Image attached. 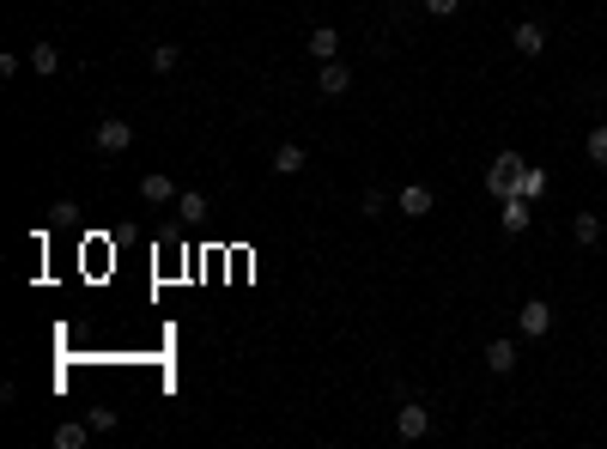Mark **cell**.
I'll return each instance as SVG.
<instances>
[{
    "label": "cell",
    "instance_id": "e0dca14e",
    "mask_svg": "<svg viewBox=\"0 0 607 449\" xmlns=\"http://www.w3.org/2000/svg\"><path fill=\"white\" fill-rule=\"evenodd\" d=\"M583 152H589V164H607V122H602V128H589Z\"/></svg>",
    "mask_w": 607,
    "mask_h": 449
},
{
    "label": "cell",
    "instance_id": "30bf717a",
    "mask_svg": "<svg viewBox=\"0 0 607 449\" xmlns=\"http://www.w3.org/2000/svg\"><path fill=\"white\" fill-rule=\"evenodd\" d=\"M431 206H438V201H431V188H425V183H407L401 188V213H407V219H425Z\"/></svg>",
    "mask_w": 607,
    "mask_h": 449
},
{
    "label": "cell",
    "instance_id": "7c38bea8",
    "mask_svg": "<svg viewBox=\"0 0 607 449\" xmlns=\"http://www.w3.org/2000/svg\"><path fill=\"white\" fill-rule=\"evenodd\" d=\"M304 164H310V158H304V146H298V140H285L280 152H274V170H280V177H298Z\"/></svg>",
    "mask_w": 607,
    "mask_h": 449
},
{
    "label": "cell",
    "instance_id": "7a4b0ae2",
    "mask_svg": "<svg viewBox=\"0 0 607 449\" xmlns=\"http://www.w3.org/2000/svg\"><path fill=\"white\" fill-rule=\"evenodd\" d=\"M128 146H134V122L103 116V122H98V152H110V158H116V152H128Z\"/></svg>",
    "mask_w": 607,
    "mask_h": 449
},
{
    "label": "cell",
    "instance_id": "5bb4252c",
    "mask_svg": "<svg viewBox=\"0 0 607 449\" xmlns=\"http://www.w3.org/2000/svg\"><path fill=\"white\" fill-rule=\"evenodd\" d=\"M140 195H146V201H152V206H164V201H177V183L152 170V177H146V183H140Z\"/></svg>",
    "mask_w": 607,
    "mask_h": 449
},
{
    "label": "cell",
    "instance_id": "ba28073f",
    "mask_svg": "<svg viewBox=\"0 0 607 449\" xmlns=\"http://www.w3.org/2000/svg\"><path fill=\"white\" fill-rule=\"evenodd\" d=\"M486 370H492V377H510V370H516V340H492V347H486Z\"/></svg>",
    "mask_w": 607,
    "mask_h": 449
},
{
    "label": "cell",
    "instance_id": "8fae6325",
    "mask_svg": "<svg viewBox=\"0 0 607 449\" xmlns=\"http://www.w3.org/2000/svg\"><path fill=\"white\" fill-rule=\"evenodd\" d=\"M85 437H92V419H67V425H55V449H85Z\"/></svg>",
    "mask_w": 607,
    "mask_h": 449
},
{
    "label": "cell",
    "instance_id": "6da1fadb",
    "mask_svg": "<svg viewBox=\"0 0 607 449\" xmlns=\"http://www.w3.org/2000/svg\"><path fill=\"white\" fill-rule=\"evenodd\" d=\"M516 177H523V152H498L492 170H486V188L505 201V195H516Z\"/></svg>",
    "mask_w": 607,
    "mask_h": 449
},
{
    "label": "cell",
    "instance_id": "5b68a950",
    "mask_svg": "<svg viewBox=\"0 0 607 449\" xmlns=\"http://www.w3.org/2000/svg\"><path fill=\"white\" fill-rule=\"evenodd\" d=\"M535 201H523V195H505V213H498V224H505L510 237H523L528 224H535V213H528Z\"/></svg>",
    "mask_w": 607,
    "mask_h": 449
},
{
    "label": "cell",
    "instance_id": "9a60e30c",
    "mask_svg": "<svg viewBox=\"0 0 607 449\" xmlns=\"http://www.w3.org/2000/svg\"><path fill=\"white\" fill-rule=\"evenodd\" d=\"M516 195H523V201H541V195H546V170L523 164V177H516Z\"/></svg>",
    "mask_w": 607,
    "mask_h": 449
},
{
    "label": "cell",
    "instance_id": "d6986e66",
    "mask_svg": "<svg viewBox=\"0 0 607 449\" xmlns=\"http://www.w3.org/2000/svg\"><path fill=\"white\" fill-rule=\"evenodd\" d=\"M177 213H182V219H201V213H207V195H201V188H188V195L177 201Z\"/></svg>",
    "mask_w": 607,
    "mask_h": 449
},
{
    "label": "cell",
    "instance_id": "3957f363",
    "mask_svg": "<svg viewBox=\"0 0 607 449\" xmlns=\"http://www.w3.org/2000/svg\"><path fill=\"white\" fill-rule=\"evenodd\" d=\"M395 431H401V444H419L425 431H431V407H419V401H407V407L395 413Z\"/></svg>",
    "mask_w": 607,
    "mask_h": 449
},
{
    "label": "cell",
    "instance_id": "4fadbf2b",
    "mask_svg": "<svg viewBox=\"0 0 607 449\" xmlns=\"http://www.w3.org/2000/svg\"><path fill=\"white\" fill-rule=\"evenodd\" d=\"M571 237H577L583 249H595L602 244V219H595V213H577V219H571Z\"/></svg>",
    "mask_w": 607,
    "mask_h": 449
},
{
    "label": "cell",
    "instance_id": "44dd1931",
    "mask_svg": "<svg viewBox=\"0 0 607 449\" xmlns=\"http://www.w3.org/2000/svg\"><path fill=\"white\" fill-rule=\"evenodd\" d=\"M456 6H462V0H425V13H431V19H449Z\"/></svg>",
    "mask_w": 607,
    "mask_h": 449
},
{
    "label": "cell",
    "instance_id": "9c48e42d",
    "mask_svg": "<svg viewBox=\"0 0 607 449\" xmlns=\"http://www.w3.org/2000/svg\"><path fill=\"white\" fill-rule=\"evenodd\" d=\"M310 55H316V62H334V55H341V31H334V24H316V31H310Z\"/></svg>",
    "mask_w": 607,
    "mask_h": 449
},
{
    "label": "cell",
    "instance_id": "277c9868",
    "mask_svg": "<svg viewBox=\"0 0 607 449\" xmlns=\"http://www.w3.org/2000/svg\"><path fill=\"white\" fill-rule=\"evenodd\" d=\"M316 91H323V98H346V91H352V67L323 62V67H316Z\"/></svg>",
    "mask_w": 607,
    "mask_h": 449
},
{
    "label": "cell",
    "instance_id": "8992f818",
    "mask_svg": "<svg viewBox=\"0 0 607 449\" xmlns=\"http://www.w3.org/2000/svg\"><path fill=\"white\" fill-rule=\"evenodd\" d=\"M546 328H553V304H546V298H528L523 304V334L528 340H541Z\"/></svg>",
    "mask_w": 607,
    "mask_h": 449
},
{
    "label": "cell",
    "instance_id": "52a82bcc",
    "mask_svg": "<svg viewBox=\"0 0 607 449\" xmlns=\"http://www.w3.org/2000/svg\"><path fill=\"white\" fill-rule=\"evenodd\" d=\"M510 43H516V55H541L546 49V31L535 19H516V31H510Z\"/></svg>",
    "mask_w": 607,
    "mask_h": 449
},
{
    "label": "cell",
    "instance_id": "ffe728a7",
    "mask_svg": "<svg viewBox=\"0 0 607 449\" xmlns=\"http://www.w3.org/2000/svg\"><path fill=\"white\" fill-rule=\"evenodd\" d=\"M85 419H92V431H116V407H92Z\"/></svg>",
    "mask_w": 607,
    "mask_h": 449
},
{
    "label": "cell",
    "instance_id": "ac0fdd59",
    "mask_svg": "<svg viewBox=\"0 0 607 449\" xmlns=\"http://www.w3.org/2000/svg\"><path fill=\"white\" fill-rule=\"evenodd\" d=\"M177 43H159V49H152V73H177Z\"/></svg>",
    "mask_w": 607,
    "mask_h": 449
},
{
    "label": "cell",
    "instance_id": "2e32d148",
    "mask_svg": "<svg viewBox=\"0 0 607 449\" xmlns=\"http://www.w3.org/2000/svg\"><path fill=\"white\" fill-rule=\"evenodd\" d=\"M31 67H37V73H61V55H55V43H31Z\"/></svg>",
    "mask_w": 607,
    "mask_h": 449
}]
</instances>
